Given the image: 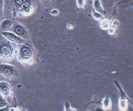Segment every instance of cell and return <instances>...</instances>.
<instances>
[{
	"instance_id": "8",
	"label": "cell",
	"mask_w": 133,
	"mask_h": 111,
	"mask_svg": "<svg viewBox=\"0 0 133 111\" xmlns=\"http://www.w3.org/2000/svg\"><path fill=\"white\" fill-rule=\"evenodd\" d=\"M26 0H15L16 4L18 6H21L26 2Z\"/></svg>"
},
{
	"instance_id": "5",
	"label": "cell",
	"mask_w": 133,
	"mask_h": 111,
	"mask_svg": "<svg viewBox=\"0 0 133 111\" xmlns=\"http://www.w3.org/2000/svg\"><path fill=\"white\" fill-rule=\"evenodd\" d=\"M20 53L24 57H27L29 56L30 53V50L26 47H23L21 49Z\"/></svg>"
},
{
	"instance_id": "1",
	"label": "cell",
	"mask_w": 133,
	"mask_h": 111,
	"mask_svg": "<svg viewBox=\"0 0 133 111\" xmlns=\"http://www.w3.org/2000/svg\"><path fill=\"white\" fill-rule=\"evenodd\" d=\"M16 49L11 43L8 42L0 46V57L5 59L12 58L14 54Z\"/></svg>"
},
{
	"instance_id": "10",
	"label": "cell",
	"mask_w": 133,
	"mask_h": 111,
	"mask_svg": "<svg viewBox=\"0 0 133 111\" xmlns=\"http://www.w3.org/2000/svg\"><path fill=\"white\" fill-rule=\"evenodd\" d=\"M2 2L0 0V15L2 14Z\"/></svg>"
},
{
	"instance_id": "7",
	"label": "cell",
	"mask_w": 133,
	"mask_h": 111,
	"mask_svg": "<svg viewBox=\"0 0 133 111\" xmlns=\"http://www.w3.org/2000/svg\"><path fill=\"white\" fill-rule=\"evenodd\" d=\"M2 91L3 93L5 95H8L9 92L8 89L7 87H5L2 89Z\"/></svg>"
},
{
	"instance_id": "3",
	"label": "cell",
	"mask_w": 133,
	"mask_h": 111,
	"mask_svg": "<svg viewBox=\"0 0 133 111\" xmlns=\"http://www.w3.org/2000/svg\"><path fill=\"white\" fill-rule=\"evenodd\" d=\"M12 25L13 22L11 20H5L1 23L0 25L1 28L2 30L7 29L10 28Z\"/></svg>"
},
{
	"instance_id": "6",
	"label": "cell",
	"mask_w": 133,
	"mask_h": 111,
	"mask_svg": "<svg viewBox=\"0 0 133 111\" xmlns=\"http://www.w3.org/2000/svg\"><path fill=\"white\" fill-rule=\"evenodd\" d=\"M4 72L5 74L7 75H10L12 73V70L8 68H5L4 69Z\"/></svg>"
},
{
	"instance_id": "4",
	"label": "cell",
	"mask_w": 133,
	"mask_h": 111,
	"mask_svg": "<svg viewBox=\"0 0 133 111\" xmlns=\"http://www.w3.org/2000/svg\"><path fill=\"white\" fill-rule=\"evenodd\" d=\"M15 31L16 34L19 36H22L24 35V30L20 26H16L15 28Z\"/></svg>"
},
{
	"instance_id": "2",
	"label": "cell",
	"mask_w": 133,
	"mask_h": 111,
	"mask_svg": "<svg viewBox=\"0 0 133 111\" xmlns=\"http://www.w3.org/2000/svg\"><path fill=\"white\" fill-rule=\"evenodd\" d=\"M2 34L7 39L12 42L20 43L22 41V39L20 38L11 32H4Z\"/></svg>"
},
{
	"instance_id": "9",
	"label": "cell",
	"mask_w": 133,
	"mask_h": 111,
	"mask_svg": "<svg viewBox=\"0 0 133 111\" xmlns=\"http://www.w3.org/2000/svg\"><path fill=\"white\" fill-rule=\"evenodd\" d=\"M29 3L28 2H25L20 6L21 8H25L29 6Z\"/></svg>"
}]
</instances>
